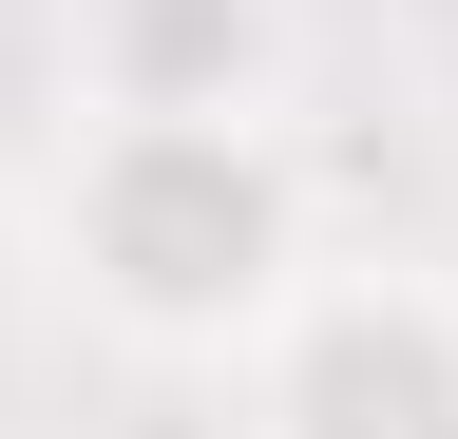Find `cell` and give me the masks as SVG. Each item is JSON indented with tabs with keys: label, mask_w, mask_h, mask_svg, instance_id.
<instances>
[{
	"label": "cell",
	"mask_w": 458,
	"mask_h": 439,
	"mask_svg": "<svg viewBox=\"0 0 458 439\" xmlns=\"http://www.w3.org/2000/svg\"><path fill=\"white\" fill-rule=\"evenodd\" d=\"M57 287L153 363L267 344V306L306 287V153L267 115H96L57 153Z\"/></svg>",
	"instance_id": "1"
},
{
	"label": "cell",
	"mask_w": 458,
	"mask_h": 439,
	"mask_svg": "<svg viewBox=\"0 0 458 439\" xmlns=\"http://www.w3.org/2000/svg\"><path fill=\"white\" fill-rule=\"evenodd\" d=\"M249 439H458V287L439 267H306L249 344Z\"/></svg>",
	"instance_id": "2"
},
{
	"label": "cell",
	"mask_w": 458,
	"mask_h": 439,
	"mask_svg": "<svg viewBox=\"0 0 458 439\" xmlns=\"http://www.w3.org/2000/svg\"><path fill=\"white\" fill-rule=\"evenodd\" d=\"M77 96L96 115H267L286 0H77Z\"/></svg>",
	"instance_id": "3"
}]
</instances>
